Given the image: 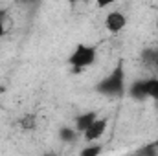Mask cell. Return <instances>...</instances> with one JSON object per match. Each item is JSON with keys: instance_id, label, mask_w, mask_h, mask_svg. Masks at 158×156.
I'll use <instances>...</instances> for the list:
<instances>
[{"instance_id": "obj_1", "label": "cell", "mask_w": 158, "mask_h": 156, "mask_svg": "<svg viewBox=\"0 0 158 156\" xmlns=\"http://www.w3.org/2000/svg\"><path fill=\"white\" fill-rule=\"evenodd\" d=\"M96 90L99 94L107 96V97H119V96L125 94V70H123L121 61L116 64V68L96 86Z\"/></svg>"}, {"instance_id": "obj_2", "label": "cell", "mask_w": 158, "mask_h": 156, "mask_svg": "<svg viewBox=\"0 0 158 156\" xmlns=\"http://www.w3.org/2000/svg\"><path fill=\"white\" fill-rule=\"evenodd\" d=\"M94 61H96V48L94 46H86V44L76 46V50L68 57V64L72 66L74 72H83L85 68L94 64Z\"/></svg>"}, {"instance_id": "obj_3", "label": "cell", "mask_w": 158, "mask_h": 156, "mask_svg": "<svg viewBox=\"0 0 158 156\" xmlns=\"http://www.w3.org/2000/svg\"><path fill=\"white\" fill-rule=\"evenodd\" d=\"M105 130H107V119L105 117H96L94 123L88 129L83 130V136H85L86 142H96L105 134Z\"/></svg>"}, {"instance_id": "obj_4", "label": "cell", "mask_w": 158, "mask_h": 156, "mask_svg": "<svg viewBox=\"0 0 158 156\" xmlns=\"http://www.w3.org/2000/svg\"><path fill=\"white\" fill-rule=\"evenodd\" d=\"M125 24H127V17H125L123 13H119V11H112V13H109V15L105 17V28H107L110 33L121 31V30L125 28Z\"/></svg>"}, {"instance_id": "obj_5", "label": "cell", "mask_w": 158, "mask_h": 156, "mask_svg": "<svg viewBox=\"0 0 158 156\" xmlns=\"http://www.w3.org/2000/svg\"><path fill=\"white\" fill-rule=\"evenodd\" d=\"M142 61L147 68L158 70V48H147L142 53Z\"/></svg>"}, {"instance_id": "obj_6", "label": "cell", "mask_w": 158, "mask_h": 156, "mask_svg": "<svg viewBox=\"0 0 158 156\" xmlns=\"http://www.w3.org/2000/svg\"><path fill=\"white\" fill-rule=\"evenodd\" d=\"M129 94L131 97L134 99H145L147 97V86H145V81H134L129 88Z\"/></svg>"}, {"instance_id": "obj_7", "label": "cell", "mask_w": 158, "mask_h": 156, "mask_svg": "<svg viewBox=\"0 0 158 156\" xmlns=\"http://www.w3.org/2000/svg\"><path fill=\"white\" fill-rule=\"evenodd\" d=\"M96 117H98L96 112H85V114H81V116L76 119V129H77L79 132H83L85 129H88V127L94 123Z\"/></svg>"}, {"instance_id": "obj_8", "label": "cell", "mask_w": 158, "mask_h": 156, "mask_svg": "<svg viewBox=\"0 0 158 156\" xmlns=\"http://www.w3.org/2000/svg\"><path fill=\"white\" fill-rule=\"evenodd\" d=\"M145 86H147V97L158 101V77L145 79Z\"/></svg>"}, {"instance_id": "obj_9", "label": "cell", "mask_w": 158, "mask_h": 156, "mask_svg": "<svg viewBox=\"0 0 158 156\" xmlns=\"http://www.w3.org/2000/svg\"><path fill=\"white\" fill-rule=\"evenodd\" d=\"M59 136H61L63 142H74L76 136H77V129L74 130V129H70V127H63V129L59 130Z\"/></svg>"}, {"instance_id": "obj_10", "label": "cell", "mask_w": 158, "mask_h": 156, "mask_svg": "<svg viewBox=\"0 0 158 156\" xmlns=\"http://www.w3.org/2000/svg\"><path fill=\"white\" fill-rule=\"evenodd\" d=\"M35 125H37L35 114H26V116L20 117V127L22 129H35Z\"/></svg>"}, {"instance_id": "obj_11", "label": "cell", "mask_w": 158, "mask_h": 156, "mask_svg": "<svg viewBox=\"0 0 158 156\" xmlns=\"http://www.w3.org/2000/svg\"><path fill=\"white\" fill-rule=\"evenodd\" d=\"M101 153V147H98V145H92V147H86V149H83L81 151V156H96Z\"/></svg>"}, {"instance_id": "obj_12", "label": "cell", "mask_w": 158, "mask_h": 156, "mask_svg": "<svg viewBox=\"0 0 158 156\" xmlns=\"http://www.w3.org/2000/svg\"><path fill=\"white\" fill-rule=\"evenodd\" d=\"M116 0H96V6L99 7V9H103V7H109L110 4H114Z\"/></svg>"}, {"instance_id": "obj_13", "label": "cell", "mask_w": 158, "mask_h": 156, "mask_svg": "<svg viewBox=\"0 0 158 156\" xmlns=\"http://www.w3.org/2000/svg\"><path fill=\"white\" fill-rule=\"evenodd\" d=\"M6 33V26H4V11H0V37Z\"/></svg>"}]
</instances>
